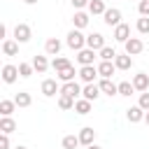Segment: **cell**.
I'll list each match as a JSON object with an SVG mask.
<instances>
[{
  "mask_svg": "<svg viewBox=\"0 0 149 149\" xmlns=\"http://www.w3.org/2000/svg\"><path fill=\"white\" fill-rule=\"evenodd\" d=\"M133 86H135V91H149V74L147 72H137L135 77H133Z\"/></svg>",
  "mask_w": 149,
  "mask_h": 149,
  "instance_id": "cell-11",
  "label": "cell"
},
{
  "mask_svg": "<svg viewBox=\"0 0 149 149\" xmlns=\"http://www.w3.org/2000/svg\"><path fill=\"white\" fill-rule=\"evenodd\" d=\"M114 65H116V70H130V65H133V58H130V54H116V58H114Z\"/></svg>",
  "mask_w": 149,
  "mask_h": 149,
  "instance_id": "cell-17",
  "label": "cell"
},
{
  "mask_svg": "<svg viewBox=\"0 0 149 149\" xmlns=\"http://www.w3.org/2000/svg\"><path fill=\"white\" fill-rule=\"evenodd\" d=\"M58 107L61 109H74V98H70V95H58Z\"/></svg>",
  "mask_w": 149,
  "mask_h": 149,
  "instance_id": "cell-32",
  "label": "cell"
},
{
  "mask_svg": "<svg viewBox=\"0 0 149 149\" xmlns=\"http://www.w3.org/2000/svg\"><path fill=\"white\" fill-rule=\"evenodd\" d=\"M105 9H107V7H105L102 0H91V2H88V12H91L93 16H95V14H105Z\"/></svg>",
  "mask_w": 149,
  "mask_h": 149,
  "instance_id": "cell-29",
  "label": "cell"
},
{
  "mask_svg": "<svg viewBox=\"0 0 149 149\" xmlns=\"http://www.w3.org/2000/svg\"><path fill=\"white\" fill-rule=\"evenodd\" d=\"M98 77V68L95 65H81L79 68V79L84 84H93V79Z\"/></svg>",
  "mask_w": 149,
  "mask_h": 149,
  "instance_id": "cell-5",
  "label": "cell"
},
{
  "mask_svg": "<svg viewBox=\"0 0 149 149\" xmlns=\"http://www.w3.org/2000/svg\"><path fill=\"white\" fill-rule=\"evenodd\" d=\"M144 114H147V109H142L140 105H133V107L126 109V116H128L130 123H140V121H144Z\"/></svg>",
  "mask_w": 149,
  "mask_h": 149,
  "instance_id": "cell-7",
  "label": "cell"
},
{
  "mask_svg": "<svg viewBox=\"0 0 149 149\" xmlns=\"http://www.w3.org/2000/svg\"><path fill=\"white\" fill-rule=\"evenodd\" d=\"M0 37H5V40H7V26H5V23L0 26Z\"/></svg>",
  "mask_w": 149,
  "mask_h": 149,
  "instance_id": "cell-40",
  "label": "cell"
},
{
  "mask_svg": "<svg viewBox=\"0 0 149 149\" xmlns=\"http://www.w3.org/2000/svg\"><path fill=\"white\" fill-rule=\"evenodd\" d=\"M74 74H79V72H74V68L70 65V68H65V70H61V72H56V77L65 84V81H74Z\"/></svg>",
  "mask_w": 149,
  "mask_h": 149,
  "instance_id": "cell-25",
  "label": "cell"
},
{
  "mask_svg": "<svg viewBox=\"0 0 149 149\" xmlns=\"http://www.w3.org/2000/svg\"><path fill=\"white\" fill-rule=\"evenodd\" d=\"M102 21H105L109 28H116V26L121 23V9H116V7H109V9H105V14H102Z\"/></svg>",
  "mask_w": 149,
  "mask_h": 149,
  "instance_id": "cell-3",
  "label": "cell"
},
{
  "mask_svg": "<svg viewBox=\"0 0 149 149\" xmlns=\"http://www.w3.org/2000/svg\"><path fill=\"white\" fill-rule=\"evenodd\" d=\"M30 37H33V30H30L28 23H16V26H14V40H16L19 44L28 42Z\"/></svg>",
  "mask_w": 149,
  "mask_h": 149,
  "instance_id": "cell-2",
  "label": "cell"
},
{
  "mask_svg": "<svg viewBox=\"0 0 149 149\" xmlns=\"http://www.w3.org/2000/svg\"><path fill=\"white\" fill-rule=\"evenodd\" d=\"M61 93H63V95H70V98L77 100V95H81V86H79L77 81H65V84L61 86Z\"/></svg>",
  "mask_w": 149,
  "mask_h": 149,
  "instance_id": "cell-12",
  "label": "cell"
},
{
  "mask_svg": "<svg viewBox=\"0 0 149 149\" xmlns=\"http://www.w3.org/2000/svg\"><path fill=\"white\" fill-rule=\"evenodd\" d=\"M14 102H16V107H30L33 98H30V93H26V91H19V93L14 95Z\"/></svg>",
  "mask_w": 149,
  "mask_h": 149,
  "instance_id": "cell-24",
  "label": "cell"
},
{
  "mask_svg": "<svg viewBox=\"0 0 149 149\" xmlns=\"http://www.w3.org/2000/svg\"><path fill=\"white\" fill-rule=\"evenodd\" d=\"M114 70H116L114 61H100V65H98V74H100L102 79H112Z\"/></svg>",
  "mask_w": 149,
  "mask_h": 149,
  "instance_id": "cell-10",
  "label": "cell"
},
{
  "mask_svg": "<svg viewBox=\"0 0 149 149\" xmlns=\"http://www.w3.org/2000/svg\"><path fill=\"white\" fill-rule=\"evenodd\" d=\"M14 109H16V102H14V100H7V98L0 100V114H2V116H12Z\"/></svg>",
  "mask_w": 149,
  "mask_h": 149,
  "instance_id": "cell-26",
  "label": "cell"
},
{
  "mask_svg": "<svg viewBox=\"0 0 149 149\" xmlns=\"http://www.w3.org/2000/svg\"><path fill=\"white\" fill-rule=\"evenodd\" d=\"M98 56H100V61H114V58H116V51H114L112 47H107V44H105V47L98 51Z\"/></svg>",
  "mask_w": 149,
  "mask_h": 149,
  "instance_id": "cell-31",
  "label": "cell"
},
{
  "mask_svg": "<svg viewBox=\"0 0 149 149\" xmlns=\"http://www.w3.org/2000/svg\"><path fill=\"white\" fill-rule=\"evenodd\" d=\"M16 149H28V147H16Z\"/></svg>",
  "mask_w": 149,
  "mask_h": 149,
  "instance_id": "cell-44",
  "label": "cell"
},
{
  "mask_svg": "<svg viewBox=\"0 0 149 149\" xmlns=\"http://www.w3.org/2000/svg\"><path fill=\"white\" fill-rule=\"evenodd\" d=\"M81 142H79V135H65L63 137V149H77Z\"/></svg>",
  "mask_w": 149,
  "mask_h": 149,
  "instance_id": "cell-30",
  "label": "cell"
},
{
  "mask_svg": "<svg viewBox=\"0 0 149 149\" xmlns=\"http://www.w3.org/2000/svg\"><path fill=\"white\" fill-rule=\"evenodd\" d=\"M65 44H68L70 49H74V51H81V49L86 47V35H81V30H79V28H72V30L68 33Z\"/></svg>",
  "mask_w": 149,
  "mask_h": 149,
  "instance_id": "cell-1",
  "label": "cell"
},
{
  "mask_svg": "<svg viewBox=\"0 0 149 149\" xmlns=\"http://www.w3.org/2000/svg\"><path fill=\"white\" fill-rule=\"evenodd\" d=\"M133 91H135L133 81H121V84H119V95H126V98H128Z\"/></svg>",
  "mask_w": 149,
  "mask_h": 149,
  "instance_id": "cell-34",
  "label": "cell"
},
{
  "mask_svg": "<svg viewBox=\"0 0 149 149\" xmlns=\"http://www.w3.org/2000/svg\"><path fill=\"white\" fill-rule=\"evenodd\" d=\"M123 49H126V54H130V56H137V54H142V49H144V42H142L140 37H130V40H126V42H123Z\"/></svg>",
  "mask_w": 149,
  "mask_h": 149,
  "instance_id": "cell-4",
  "label": "cell"
},
{
  "mask_svg": "<svg viewBox=\"0 0 149 149\" xmlns=\"http://www.w3.org/2000/svg\"><path fill=\"white\" fill-rule=\"evenodd\" d=\"M93 140H95V130H93L91 126H84V128L79 130V142H81L84 147H88V144H93Z\"/></svg>",
  "mask_w": 149,
  "mask_h": 149,
  "instance_id": "cell-15",
  "label": "cell"
},
{
  "mask_svg": "<svg viewBox=\"0 0 149 149\" xmlns=\"http://www.w3.org/2000/svg\"><path fill=\"white\" fill-rule=\"evenodd\" d=\"M114 40H116V42L130 40V26H128V23H119V26L114 28Z\"/></svg>",
  "mask_w": 149,
  "mask_h": 149,
  "instance_id": "cell-14",
  "label": "cell"
},
{
  "mask_svg": "<svg viewBox=\"0 0 149 149\" xmlns=\"http://www.w3.org/2000/svg\"><path fill=\"white\" fill-rule=\"evenodd\" d=\"M137 12H140L142 16H149V0H140V2H137Z\"/></svg>",
  "mask_w": 149,
  "mask_h": 149,
  "instance_id": "cell-37",
  "label": "cell"
},
{
  "mask_svg": "<svg viewBox=\"0 0 149 149\" xmlns=\"http://www.w3.org/2000/svg\"><path fill=\"white\" fill-rule=\"evenodd\" d=\"M14 130H16V121H14L12 116H2V119H0V133L12 135Z\"/></svg>",
  "mask_w": 149,
  "mask_h": 149,
  "instance_id": "cell-22",
  "label": "cell"
},
{
  "mask_svg": "<svg viewBox=\"0 0 149 149\" xmlns=\"http://www.w3.org/2000/svg\"><path fill=\"white\" fill-rule=\"evenodd\" d=\"M23 2H26V5H35L37 0H23Z\"/></svg>",
  "mask_w": 149,
  "mask_h": 149,
  "instance_id": "cell-42",
  "label": "cell"
},
{
  "mask_svg": "<svg viewBox=\"0 0 149 149\" xmlns=\"http://www.w3.org/2000/svg\"><path fill=\"white\" fill-rule=\"evenodd\" d=\"M2 54L5 56H16L19 54V42L16 40H2Z\"/></svg>",
  "mask_w": 149,
  "mask_h": 149,
  "instance_id": "cell-20",
  "label": "cell"
},
{
  "mask_svg": "<svg viewBox=\"0 0 149 149\" xmlns=\"http://www.w3.org/2000/svg\"><path fill=\"white\" fill-rule=\"evenodd\" d=\"M49 65H51V63L47 61V56H35V58H33V68H35V72H40V74L47 72Z\"/></svg>",
  "mask_w": 149,
  "mask_h": 149,
  "instance_id": "cell-23",
  "label": "cell"
},
{
  "mask_svg": "<svg viewBox=\"0 0 149 149\" xmlns=\"http://www.w3.org/2000/svg\"><path fill=\"white\" fill-rule=\"evenodd\" d=\"M72 23H74V28H79V30H81V28H86V26H88V14H86V12H81V9H77V12H74V16H72Z\"/></svg>",
  "mask_w": 149,
  "mask_h": 149,
  "instance_id": "cell-19",
  "label": "cell"
},
{
  "mask_svg": "<svg viewBox=\"0 0 149 149\" xmlns=\"http://www.w3.org/2000/svg\"><path fill=\"white\" fill-rule=\"evenodd\" d=\"M70 2H72V7H74V9H84V7H88V2H91V0H70Z\"/></svg>",
  "mask_w": 149,
  "mask_h": 149,
  "instance_id": "cell-39",
  "label": "cell"
},
{
  "mask_svg": "<svg viewBox=\"0 0 149 149\" xmlns=\"http://www.w3.org/2000/svg\"><path fill=\"white\" fill-rule=\"evenodd\" d=\"M102 91H100V86L98 84H86L84 88H81V98H86V100H98V95H100Z\"/></svg>",
  "mask_w": 149,
  "mask_h": 149,
  "instance_id": "cell-13",
  "label": "cell"
},
{
  "mask_svg": "<svg viewBox=\"0 0 149 149\" xmlns=\"http://www.w3.org/2000/svg\"><path fill=\"white\" fill-rule=\"evenodd\" d=\"M135 26H137V33H142V35H149V16H140Z\"/></svg>",
  "mask_w": 149,
  "mask_h": 149,
  "instance_id": "cell-33",
  "label": "cell"
},
{
  "mask_svg": "<svg viewBox=\"0 0 149 149\" xmlns=\"http://www.w3.org/2000/svg\"><path fill=\"white\" fill-rule=\"evenodd\" d=\"M144 121H147V123H149V112H147V114H144Z\"/></svg>",
  "mask_w": 149,
  "mask_h": 149,
  "instance_id": "cell-43",
  "label": "cell"
},
{
  "mask_svg": "<svg viewBox=\"0 0 149 149\" xmlns=\"http://www.w3.org/2000/svg\"><path fill=\"white\" fill-rule=\"evenodd\" d=\"M86 47H88V49L100 51V49L105 47V37H102L100 33H91V35H86Z\"/></svg>",
  "mask_w": 149,
  "mask_h": 149,
  "instance_id": "cell-9",
  "label": "cell"
},
{
  "mask_svg": "<svg viewBox=\"0 0 149 149\" xmlns=\"http://www.w3.org/2000/svg\"><path fill=\"white\" fill-rule=\"evenodd\" d=\"M100 91L105 93V95H116L119 93V84H114L112 79H100Z\"/></svg>",
  "mask_w": 149,
  "mask_h": 149,
  "instance_id": "cell-18",
  "label": "cell"
},
{
  "mask_svg": "<svg viewBox=\"0 0 149 149\" xmlns=\"http://www.w3.org/2000/svg\"><path fill=\"white\" fill-rule=\"evenodd\" d=\"M61 47H63V44H61L58 37H49L47 44H44V51H47L49 56H58V54H61Z\"/></svg>",
  "mask_w": 149,
  "mask_h": 149,
  "instance_id": "cell-16",
  "label": "cell"
},
{
  "mask_svg": "<svg viewBox=\"0 0 149 149\" xmlns=\"http://www.w3.org/2000/svg\"><path fill=\"white\" fill-rule=\"evenodd\" d=\"M74 112L77 114H88L91 112V100H86V98H81V100H74Z\"/></svg>",
  "mask_w": 149,
  "mask_h": 149,
  "instance_id": "cell-27",
  "label": "cell"
},
{
  "mask_svg": "<svg viewBox=\"0 0 149 149\" xmlns=\"http://www.w3.org/2000/svg\"><path fill=\"white\" fill-rule=\"evenodd\" d=\"M51 68H54L56 72H61V70L70 68V61H68L65 56H54V61H51Z\"/></svg>",
  "mask_w": 149,
  "mask_h": 149,
  "instance_id": "cell-28",
  "label": "cell"
},
{
  "mask_svg": "<svg viewBox=\"0 0 149 149\" xmlns=\"http://www.w3.org/2000/svg\"><path fill=\"white\" fill-rule=\"evenodd\" d=\"M0 149H9V135L0 133Z\"/></svg>",
  "mask_w": 149,
  "mask_h": 149,
  "instance_id": "cell-38",
  "label": "cell"
},
{
  "mask_svg": "<svg viewBox=\"0 0 149 149\" xmlns=\"http://www.w3.org/2000/svg\"><path fill=\"white\" fill-rule=\"evenodd\" d=\"M137 105H140L142 109H147V112H149V91H142V93H140V100H137Z\"/></svg>",
  "mask_w": 149,
  "mask_h": 149,
  "instance_id": "cell-36",
  "label": "cell"
},
{
  "mask_svg": "<svg viewBox=\"0 0 149 149\" xmlns=\"http://www.w3.org/2000/svg\"><path fill=\"white\" fill-rule=\"evenodd\" d=\"M19 77H21V74H19V68H16V65L7 63V65L2 68V81H5V84H14Z\"/></svg>",
  "mask_w": 149,
  "mask_h": 149,
  "instance_id": "cell-6",
  "label": "cell"
},
{
  "mask_svg": "<svg viewBox=\"0 0 149 149\" xmlns=\"http://www.w3.org/2000/svg\"><path fill=\"white\" fill-rule=\"evenodd\" d=\"M77 61H79V65H93V61H95V49L84 47L81 51H77Z\"/></svg>",
  "mask_w": 149,
  "mask_h": 149,
  "instance_id": "cell-8",
  "label": "cell"
},
{
  "mask_svg": "<svg viewBox=\"0 0 149 149\" xmlns=\"http://www.w3.org/2000/svg\"><path fill=\"white\" fill-rule=\"evenodd\" d=\"M86 149H102V147H98V144H88Z\"/></svg>",
  "mask_w": 149,
  "mask_h": 149,
  "instance_id": "cell-41",
  "label": "cell"
},
{
  "mask_svg": "<svg viewBox=\"0 0 149 149\" xmlns=\"http://www.w3.org/2000/svg\"><path fill=\"white\" fill-rule=\"evenodd\" d=\"M33 72H35L33 63H19V74H21V77H30Z\"/></svg>",
  "mask_w": 149,
  "mask_h": 149,
  "instance_id": "cell-35",
  "label": "cell"
},
{
  "mask_svg": "<svg viewBox=\"0 0 149 149\" xmlns=\"http://www.w3.org/2000/svg\"><path fill=\"white\" fill-rule=\"evenodd\" d=\"M56 91H61L58 84H56V79H44V81H42V93H44L47 98L56 95Z\"/></svg>",
  "mask_w": 149,
  "mask_h": 149,
  "instance_id": "cell-21",
  "label": "cell"
}]
</instances>
